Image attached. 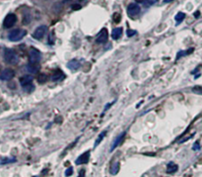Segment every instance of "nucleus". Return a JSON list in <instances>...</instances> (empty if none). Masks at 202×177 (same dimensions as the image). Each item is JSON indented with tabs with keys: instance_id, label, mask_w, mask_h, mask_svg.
<instances>
[{
	"instance_id": "nucleus-14",
	"label": "nucleus",
	"mask_w": 202,
	"mask_h": 177,
	"mask_svg": "<svg viewBox=\"0 0 202 177\" xmlns=\"http://www.w3.org/2000/svg\"><path fill=\"white\" fill-rule=\"evenodd\" d=\"M63 77H64L63 71H61V70H56V71L52 74V76H51V80L52 81H58V80H61Z\"/></svg>"
},
{
	"instance_id": "nucleus-4",
	"label": "nucleus",
	"mask_w": 202,
	"mask_h": 177,
	"mask_svg": "<svg viewBox=\"0 0 202 177\" xmlns=\"http://www.w3.org/2000/svg\"><path fill=\"white\" fill-rule=\"evenodd\" d=\"M29 61L32 64H35L41 61V53L37 49L31 48L29 52Z\"/></svg>"
},
{
	"instance_id": "nucleus-27",
	"label": "nucleus",
	"mask_w": 202,
	"mask_h": 177,
	"mask_svg": "<svg viewBox=\"0 0 202 177\" xmlns=\"http://www.w3.org/2000/svg\"><path fill=\"white\" fill-rule=\"evenodd\" d=\"M72 9H73V10H79V9H81V5H79V4H73V5H72Z\"/></svg>"
},
{
	"instance_id": "nucleus-10",
	"label": "nucleus",
	"mask_w": 202,
	"mask_h": 177,
	"mask_svg": "<svg viewBox=\"0 0 202 177\" xmlns=\"http://www.w3.org/2000/svg\"><path fill=\"white\" fill-rule=\"evenodd\" d=\"M90 159V151H87L84 153H82L80 156H78V158L75 161V163L77 165H81V164H85L89 161Z\"/></svg>"
},
{
	"instance_id": "nucleus-23",
	"label": "nucleus",
	"mask_w": 202,
	"mask_h": 177,
	"mask_svg": "<svg viewBox=\"0 0 202 177\" xmlns=\"http://www.w3.org/2000/svg\"><path fill=\"white\" fill-rule=\"evenodd\" d=\"M156 2H157V0H146V1L144 2V5L146 7H148V6H151L153 4H155Z\"/></svg>"
},
{
	"instance_id": "nucleus-16",
	"label": "nucleus",
	"mask_w": 202,
	"mask_h": 177,
	"mask_svg": "<svg viewBox=\"0 0 202 177\" xmlns=\"http://www.w3.org/2000/svg\"><path fill=\"white\" fill-rule=\"evenodd\" d=\"M120 162H116V163H113V166L110 167V174H113V175H116V174H117V172L120 171Z\"/></svg>"
},
{
	"instance_id": "nucleus-32",
	"label": "nucleus",
	"mask_w": 202,
	"mask_h": 177,
	"mask_svg": "<svg viewBox=\"0 0 202 177\" xmlns=\"http://www.w3.org/2000/svg\"><path fill=\"white\" fill-rule=\"evenodd\" d=\"M173 0H164V2L165 3H169V2H172Z\"/></svg>"
},
{
	"instance_id": "nucleus-11",
	"label": "nucleus",
	"mask_w": 202,
	"mask_h": 177,
	"mask_svg": "<svg viewBox=\"0 0 202 177\" xmlns=\"http://www.w3.org/2000/svg\"><path fill=\"white\" fill-rule=\"evenodd\" d=\"M125 136H126V133L123 132V133H121L120 135L118 136L116 140H114V141H113V144H112V148H110V151H113L114 148H116L118 147V145L122 144V141H123Z\"/></svg>"
},
{
	"instance_id": "nucleus-20",
	"label": "nucleus",
	"mask_w": 202,
	"mask_h": 177,
	"mask_svg": "<svg viewBox=\"0 0 202 177\" xmlns=\"http://www.w3.org/2000/svg\"><path fill=\"white\" fill-rule=\"evenodd\" d=\"M47 80V76H46V74H45V73H39V76H38V82L39 83H45V82Z\"/></svg>"
},
{
	"instance_id": "nucleus-31",
	"label": "nucleus",
	"mask_w": 202,
	"mask_h": 177,
	"mask_svg": "<svg viewBox=\"0 0 202 177\" xmlns=\"http://www.w3.org/2000/svg\"><path fill=\"white\" fill-rule=\"evenodd\" d=\"M113 102H112V103H108V105H106V107H105V110H106V109H108L109 107H110V106L113 105Z\"/></svg>"
},
{
	"instance_id": "nucleus-15",
	"label": "nucleus",
	"mask_w": 202,
	"mask_h": 177,
	"mask_svg": "<svg viewBox=\"0 0 202 177\" xmlns=\"http://www.w3.org/2000/svg\"><path fill=\"white\" fill-rule=\"evenodd\" d=\"M177 170V165L173 162H170L167 166V173H175Z\"/></svg>"
},
{
	"instance_id": "nucleus-26",
	"label": "nucleus",
	"mask_w": 202,
	"mask_h": 177,
	"mask_svg": "<svg viewBox=\"0 0 202 177\" xmlns=\"http://www.w3.org/2000/svg\"><path fill=\"white\" fill-rule=\"evenodd\" d=\"M136 34V31H133V30H128L127 31V36L128 37H132L133 35Z\"/></svg>"
},
{
	"instance_id": "nucleus-17",
	"label": "nucleus",
	"mask_w": 202,
	"mask_h": 177,
	"mask_svg": "<svg viewBox=\"0 0 202 177\" xmlns=\"http://www.w3.org/2000/svg\"><path fill=\"white\" fill-rule=\"evenodd\" d=\"M16 162V158L14 157H4V158L0 159V164H8V163H13Z\"/></svg>"
},
{
	"instance_id": "nucleus-9",
	"label": "nucleus",
	"mask_w": 202,
	"mask_h": 177,
	"mask_svg": "<svg viewBox=\"0 0 202 177\" xmlns=\"http://www.w3.org/2000/svg\"><path fill=\"white\" fill-rule=\"evenodd\" d=\"M14 75H15V72L13 69L6 68L1 72V74H0V80H3V81L10 80L14 77Z\"/></svg>"
},
{
	"instance_id": "nucleus-34",
	"label": "nucleus",
	"mask_w": 202,
	"mask_h": 177,
	"mask_svg": "<svg viewBox=\"0 0 202 177\" xmlns=\"http://www.w3.org/2000/svg\"><path fill=\"white\" fill-rule=\"evenodd\" d=\"M34 177H38V176H34Z\"/></svg>"
},
{
	"instance_id": "nucleus-7",
	"label": "nucleus",
	"mask_w": 202,
	"mask_h": 177,
	"mask_svg": "<svg viewBox=\"0 0 202 177\" xmlns=\"http://www.w3.org/2000/svg\"><path fill=\"white\" fill-rule=\"evenodd\" d=\"M108 38H109L108 30L104 28L98 34V36L96 38V43H98V44H105V43H106V41H108Z\"/></svg>"
},
{
	"instance_id": "nucleus-8",
	"label": "nucleus",
	"mask_w": 202,
	"mask_h": 177,
	"mask_svg": "<svg viewBox=\"0 0 202 177\" xmlns=\"http://www.w3.org/2000/svg\"><path fill=\"white\" fill-rule=\"evenodd\" d=\"M140 13V7L138 4H135V3H131L129 4L127 7V14L128 16H130L131 18L137 16L138 14Z\"/></svg>"
},
{
	"instance_id": "nucleus-25",
	"label": "nucleus",
	"mask_w": 202,
	"mask_h": 177,
	"mask_svg": "<svg viewBox=\"0 0 202 177\" xmlns=\"http://www.w3.org/2000/svg\"><path fill=\"white\" fill-rule=\"evenodd\" d=\"M113 20H114V22H116V23L120 22V15L118 14V13H114L113 14Z\"/></svg>"
},
{
	"instance_id": "nucleus-30",
	"label": "nucleus",
	"mask_w": 202,
	"mask_h": 177,
	"mask_svg": "<svg viewBox=\"0 0 202 177\" xmlns=\"http://www.w3.org/2000/svg\"><path fill=\"white\" fill-rule=\"evenodd\" d=\"M135 1L137 3H142V4H144V2L146 1V0H135Z\"/></svg>"
},
{
	"instance_id": "nucleus-21",
	"label": "nucleus",
	"mask_w": 202,
	"mask_h": 177,
	"mask_svg": "<svg viewBox=\"0 0 202 177\" xmlns=\"http://www.w3.org/2000/svg\"><path fill=\"white\" fill-rule=\"evenodd\" d=\"M38 69H39V68H37V66L35 68L34 64H29V65L27 66V70H28L29 72H31V73H37Z\"/></svg>"
},
{
	"instance_id": "nucleus-33",
	"label": "nucleus",
	"mask_w": 202,
	"mask_h": 177,
	"mask_svg": "<svg viewBox=\"0 0 202 177\" xmlns=\"http://www.w3.org/2000/svg\"><path fill=\"white\" fill-rule=\"evenodd\" d=\"M198 15H199V12H195V13H194V16H195L196 18H197V16H198Z\"/></svg>"
},
{
	"instance_id": "nucleus-13",
	"label": "nucleus",
	"mask_w": 202,
	"mask_h": 177,
	"mask_svg": "<svg viewBox=\"0 0 202 177\" xmlns=\"http://www.w3.org/2000/svg\"><path fill=\"white\" fill-rule=\"evenodd\" d=\"M67 68L71 70H73V71H75V70H77L79 68H80V62L76 60H72L67 64Z\"/></svg>"
},
{
	"instance_id": "nucleus-18",
	"label": "nucleus",
	"mask_w": 202,
	"mask_h": 177,
	"mask_svg": "<svg viewBox=\"0 0 202 177\" xmlns=\"http://www.w3.org/2000/svg\"><path fill=\"white\" fill-rule=\"evenodd\" d=\"M106 135V131H104V132H102L100 135H99V137H98V139L96 140V143H95V145L94 147L96 148V147H98L99 144H100V143L103 141V139L105 137V136Z\"/></svg>"
},
{
	"instance_id": "nucleus-29",
	"label": "nucleus",
	"mask_w": 202,
	"mask_h": 177,
	"mask_svg": "<svg viewBox=\"0 0 202 177\" xmlns=\"http://www.w3.org/2000/svg\"><path fill=\"white\" fill-rule=\"evenodd\" d=\"M199 148H200V147L198 145V143H196V144L193 145V149H199Z\"/></svg>"
},
{
	"instance_id": "nucleus-5",
	"label": "nucleus",
	"mask_w": 202,
	"mask_h": 177,
	"mask_svg": "<svg viewBox=\"0 0 202 177\" xmlns=\"http://www.w3.org/2000/svg\"><path fill=\"white\" fill-rule=\"evenodd\" d=\"M17 22V16L15 14H8L7 16L5 17L3 21V26L4 28H11L15 25V23Z\"/></svg>"
},
{
	"instance_id": "nucleus-22",
	"label": "nucleus",
	"mask_w": 202,
	"mask_h": 177,
	"mask_svg": "<svg viewBox=\"0 0 202 177\" xmlns=\"http://www.w3.org/2000/svg\"><path fill=\"white\" fill-rule=\"evenodd\" d=\"M192 92L198 95H202V86H194L192 88Z\"/></svg>"
},
{
	"instance_id": "nucleus-12",
	"label": "nucleus",
	"mask_w": 202,
	"mask_h": 177,
	"mask_svg": "<svg viewBox=\"0 0 202 177\" xmlns=\"http://www.w3.org/2000/svg\"><path fill=\"white\" fill-rule=\"evenodd\" d=\"M122 32H123V30H122V28H120V27L114 28L112 32V38L113 39V40H118V39H120Z\"/></svg>"
},
{
	"instance_id": "nucleus-3",
	"label": "nucleus",
	"mask_w": 202,
	"mask_h": 177,
	"mask_svg": "<svg viewBox=\"0 0 202 177\" xmlns=\"http://www.w3.org/2000/svg\"><path fill=\"white\" fill-rule=\"evenodd\" d=\"M26 35H27V31L21 30V29H16L12 31L11 33H9L8 39H9L11 42H18L20 40H22Z\"/></svg>"
},
{
	"instance_id": "nucleus-1",
	"label": "nucleus",
	"mask_w": 202,
	"mask_h": 177,
	"mask_svg": "<svg viewBox=\"0 0 202 177\" xmlns=\"http://www.w3.org/2000/svg\"><path fill=\"white\" fill-rule=\"evenodd\" d=\"M20 84L27 92H32L35 89V86L33 85V77L31 75H25L20 78Z\"/></svg>"
},
{
	"instance_id": "nucleus-28",
	"label": "nucleus",
	"mask_w": 202,
	"mask_h": 177,
	"mask_svg": "<svg viewBox=\"0 0 202 177\" xmlns=\"http://www.w3.org/2000/svg\"><path fill=\"white\" fill-rule=\"evenodd\" d=\"M78 177H85V170H82L80 171V173H79V175H78Z\"/></svg>"
},
{
	"instance_id": "nucleus-19",
	"label": "nucleus",
	"mask_w": 202,
	"mask_h": 177,
	"mask_svg": "<svg viewBox=\"0 0 202 177\" xmlns=\"http://www.w3.org/2000/svg\"><path fill=\"white\" fill-rule=\"evenodd\" d=\"M184 17H185V14H184V13H183V12H179V13H177V14L176 15V17H175L176 21H177V24H180V22H183Z\"/></svg>"
},
{
	"instance_id": "nucleus-6",
	"label": "nucleus",
	"mask_w": 202,
	"mask_h": 177,
	"mask_svg": "<svg viewBox=\"0 0 202 177\" xmlns=\"http://www.w3.org/2000/svg\"><path fill=\"white\" fill-rule=\"evenodd\" d=\"M46 31H47V28L45 25H42L38 27V28L35 30V32L33 33V38L37 39V40H41V39L45 37Z\"/></svg>"
},
{
	"instance_id": "nucleus-24",
	"label": "nucleus",
	"mask_w": 202,
	"mask_h": 177,
	"mask_svg": "<svg viewBox=\"0 0 202 177\" xmlns=\"http://www.w3.org/2000/svg\"><path fill=\"white\" fill-rule=\"evenodd\" d=\"M72 173H73V168H72V167H69L68 169H66L65 176H66V177H69V176L72 175Z\"/></svg>"
},
{
	"instance_id": "nucleus-2",
	"label": "nucleus",
	"mask_w": 202,
	"mask_h": 177,
	"mask_svg": "<svg viewBox=\"0 0 202 177\" xmlns=\"http://www.w3.org/2000/svg\"><path fill=\"white\" fill-rule=\"evenodd\" d=\"M4 60H5L7 64H15L19 61V57L17 56V54L15 53L14 50L5 49V50H4Z\"/></svg>"
}]
</instances>
